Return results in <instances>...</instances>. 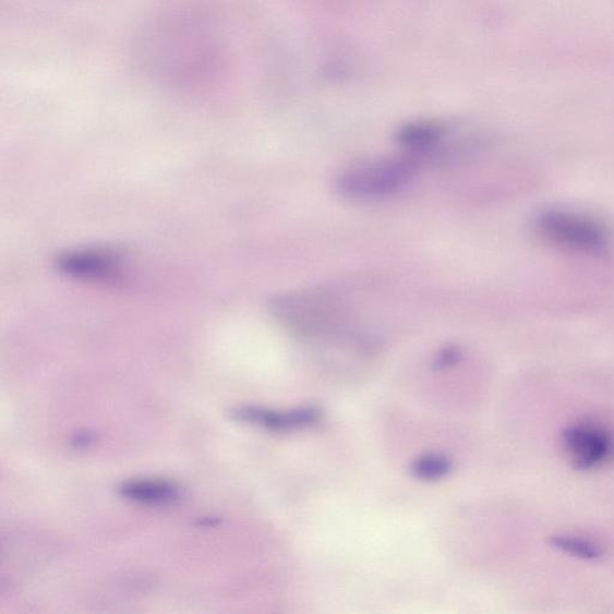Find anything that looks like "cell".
<instances>
[{
    "label": "cell",
    "mask_w": 614,
    "mask_h": 614,
    "mask_svg": "<svg viewBox=\"0 0 614 614\" xmlns=\"http://www.w3.org/2000/svg\"><path fill=\"white\" fill-rule=\"evenodd\" d=\"M67 274L84 280H108L119 272V258L107 250H79L68 252L59 261Z\"/></svg>",
    "instance_id": "8992f818"
},
{
    "label": "cell",
    "mask_w": 614,
    "mask_h": 614,
    "mask_svg": "<svg viewBox=\"0 0 614 614\" xmlns=\"http://www.w3.org/2000/svg\"><path fill=\"white\" fill-rule=\"evenodd\" d=\"M445 140V129L435 123H411L407 124L397 132V142L420 164L428 159H435L441 156L443 142Z\"/></svg>",
    "instance_id": "52a82bcc"
},
{
    "label": "cell",
    "mask_w": 614,
    "mask_h": 614,
    "mask_svg": "<svg viewBox=\"0 0 614 614\" xmlns=\"http://www.w3.org/2000/svg\"><path fill=\"white\" fill-rule=\"evenodd\" d=\"M452 471V461L442 455H425L419 457L412 466L416 478L425 481H435L444 478Z\"/></svg>",
    "instance_id": "30bf717a"
},
{
    "label": "cell",
    "mask_w": 614,
    "mask_h": 614,
    "mask_svg": "<svg viewBox=\"0 0 614 614\" xmlns=\"http://www.w3.org/2000/svg\"><path fill=\"white\" fill-rule=\"evenodd\" d=\"M270 305L276 320L304 337L328 336L340 330L347 317L344 299L323 287L276 297Z\"/></svg>",
    "instance_id": "6da1fadb"
},
{
    "label": "cell",
    "mask_w": 614,
    "mask_h": 614,
    "mask_svg": "<svg viewBox=\"0 0 614 614\" xmlns=\"http://www.w3.org/2000/svg\"><path fill=\"white\" fill-rule=\"evenodd\" d=\"M419 165L407 154L359 164L337 178L336 189L341 196L358 201L393 196L411 183Z\"/></svg>",
    "instance_id": "7a4b0ae2"
},
{
    "label": "cell",
    "mask_w": 614,
    "mask_h": 614,
    "mask_svg": "<svg viewBox=\"0 0 614 614\" xmlns=\"http://www.w3.org/2000/svg\"><path fill=\"white\" fill-rule=\"evenodd\" d=\"M552 547L583 561H599L605 556L603 547L580 537L557 534L549 539Z\"/></svg>",
    "instance_id": "9c48e42d"
},
{
    "label": "cell",
    "mask_w": 614,
    "mask_h": 614,
    "mask_svg": "<svg viewBox=\"0 0 614 614\" xmlns=\"http://www.w3.org/2000/svg\"><path fill=\"white\" fill-rule=\"evenodd\" d=\"M238 420L262 426L272 431H290L316 424L321 419V411L316 407L293 409L290 412L270 411L258 407L238 408L232 413Z\"/></svg>",
    "instance_id": "5b68a950"
},
{
    "label": "cell",
    "mask_w": 614,
    "mask_h": 614,
    "mask_svg": "<svg viewBox=\"0 0 614 614\" xmlns=\"http://www.w3.org/2000/svg\"><path fill=\"white\" fill-rule=\"evenodd\" d=\"M461 351L455 346H448L442 349L436 358V368L440 370L449 369L459 363Z\"/></svg>",
    "instance_id": "8fae6325"
},
{
    "label": "cell",
    "mask_w": 614,
    "mask_h": 614,
    "mask_svg": "<svg viewBox=\"0 0 614 614\" xmlns=\"http://www.w3.org/2000/svg\"><path fill=\"white\" fill-rule=\"evenodd\" d=\"M561 441L574 468L579 471H591L603 466L614 454L612 433L603 425L588 421L565 428Z\"/></svg>",
    "instance_id": "277c9868"
},
{
    "label": "cell",
    "mask_w": 614,
    "mask_h": 614,
    "mask_svg": "<svg viewBox=\"0 0 614 614\" xmlns=\"http://www.w3.org/2000/svg\"><path fill=\"white\" fill-rule=\"evenodd\" d=\"M124 498L146 504H165L178 498L180 490L165 480H131L119 489Z\"/></svg>",
    "instance_id": "ba28073f"
},
{
    "label": "cell",
    "mask_w": 614,
    "mask_h": 614,
    "mask_svg": "<svg viewBox=\"0 0 614 614\" xmlns=\"http://www.w3.org/2000/svg\"><path fill=\"white\" fill-rule=\"evenodd\" d=\"M537 227L550 243L571 251L597 254L607 244L603 226L574 212L550 209L540 213Z\"/></svg>",
    "instance_id": "3957f363"
}]
</instances>
